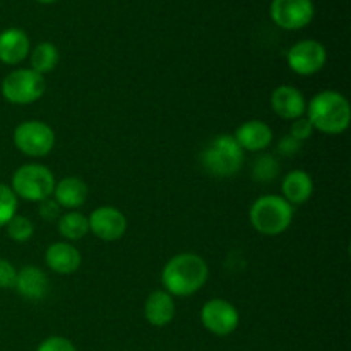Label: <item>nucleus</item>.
I'll use <instances>...</instances> for the list:
<instances>
[{
    "mask_svg": "<svg viewBox=\"0 0 351 351\" xmlns=\"http://www.w3.org/2000/svg\"><path fill=\"white\" fill-rule=\"evenodd\" d=\"M53 201L60 206L62 209L69 211H77V208L86 204L89 195L88 184L79 177H65L55 184L53 189Z\"/></svg>",
    "mask_w": 351,
    "mask_h": 351,
    "instance_id": "obj_17",
    "label": "nucleus"
},
{
    "mask_svg": "<svg viewBox=\"0 0 351 351\" xmlns=\"http://www.w3.org/2000/svg\"><path fill=\"white\" fill-rule=\"evenodd\" d=\"M38 204H40L38 206V213H40V216L45 221H53V219L60 218L62 208L51 197L45 199V201L38 202Z\"/></svg>",
    "mask_w": 351,
    "mask_h": 351,
    "instance_id": "obj_28",
    "label": "nucleus"
},
{
    "mask_svg": "<svg viewBox=\"0 0 351 351\" xmlns=\"http://www.w3.org/2000/svg\"><path fill=\"white\" fill-rule=\"evenodd\" d=\"M58 233L65 240H81L89 233L88 216L79 211H69L58 218Z\"/></svg>",
    "mask_w": 351,
    "mask_h": 351,
    "instance_id": "obj_21",
    "label": "nucleus"
},
{
    "mask_svg": "<svg viewBox=\"0 0 351 351\" xmlns=\"http://www.w3.org/2000/svg\"><path fill=\"white\" fill-rule=\"evenodd\" d=\"M328 50L317 40H302L291 45L287 53V64L297 75H314L324 69Z\"/></svg>",
    "mask_w": 351,
    "mask_h": 351,
    "instance_id": "obj_8",
    "label": "nucleus"
},
{
    "mask_svg": "<svg viewBox=\"0 0 351 351\" xmlns=\"http://www.w3.org/2000/svg\"><path fill=\"white\" fill-rule=\"evenodd\" d=\"M17 278V269L7 259H0V290L14 288Z\"/></svg>",
    "mask_w": 351,
    "mask_h": 351,
    "instance_id": "obj_27",
    "label": "nucleus"
},
{
    "mask_svg": "<svg viewBox=\"0 0 351 351\" xmlns=\"http://www.w3.org/2000/svg\"><path fill=\"white\" fill-rule=\"evenodd\" d=\"M312 134H314V127H312V123L308 122V119H305V117H300V119L291 122L290 134H288V136H291L295 141L304 144L305 141L311 139Z\"/></svg>",
    "mask_w": 351,
    "mask_h": 351,
    "instance_id": "obj_25",
    "label": "nucleus"
},
{
    "mask_svg": "<svg viewBox=\"0 0 351 351\" xmlns=\"http://www.w3.org/2000/svg\"><path fill=\"white\" fill-rule=\"evenodd\" d=\"M175 300L165 290H156L146 298L144 304V317L154 328H165L175 319Z\"/></svg>",
    "mask_w": 351,
    "mask_h": 351,
    "instance_id": "obj_19",
    "label": "nucleus"
},
{
    "mask_svg": "<svg viewBox=\"0 0 351 351\" xmlns=\"http://www.w3.org/2000/svg\"><path fill=\"white\" fill-rule=\"evenodd\" d=\"M233 137L243 153H263L273 143V129L263 120H247L237 127Z\"/></svg>",
    "mask_w": 351,
    "mask_h": 351,
    "instance_id": "obj_13",
    "label": "nucleus"
},
{
    "mask_svg": "<svg viewBox=\"0 0 351 351\" xmlns=\"http://www.w3.org/2000/svg\"><path fill=\"white\" fill-rule=\"evenodd\" d=\"M209 278L208 263L194 252H182L168 259L161 271V285L171 297L197 293Z\"/></svg>",
    "mask_w": 351,
    "mask_h": 351,
    "instance_id": "obj_1",
    "label": "nucleus"
},
{
    "mask_svg": "<svg viewBox=\"0 0 351 351\" xmlns=\"http://www.w3.org/2000/svg\"><path fill=\"white\" fill-rule=\"evenodd\" d=\"M3 228H5L7 237L17 243L27 242V240H29L34 233L33 221H31L27 216H23V215L14 216V218L10 219V221L7 223Z\"/></svg>",
    "mask_w": 351,
    "mask_h": 351,
    "instance_id": "obj_22",
    "label": "nucleus"
},
{
    "mask_svg": "<svg viewBox=\"0 0 351 351\" xmlns=\"http://www.w3.org/2000/svg\"><path fill=\"white\" fill-rule=\"evenodd\" d=\"M17 293L29 302L43 300L50 290L48 278L40 267L36 266H24L17 271L16 285H14Z\"/></svg>",
    "mask_w": 351,
    "mask_h": 351,
    "instance_id": "obj_16",
    "label": "nucleus"
},
{
    "mask_svg": "<svg viewBox=\"0 0 351 351\" xmlns=\"http://www.w3.org/2000/svg\"><path fill=\"white\" fill-rule=\"evenodd\" d=\"M14 146L31 158H43L51 153L55 146V132L41 120H26L14 129Z\"/></svg>",
    "mask_w": 351,
    "mask_h": 351,
    "instance_id": "obj_7",
    "label": "nucleus"
},
{
    "mask_svg": "<svg viewBox=\"0 0 351 351\" xmlns=\"http://www.w3.org/2000/svg\"><path fill=\"white\" fill-rule=\"evenodd\" d=\"M57 180L53 171L40 163H26L17 168L10 180V189L17 199L41 202L51 197Z\"/></svg>",
    "mask_w": 351,
    "mask_h": 351,
    "instance_id": "obj_5",
    "label": "nucleus"
},
{
    "mask_svg": "<svg viewBox=\"0 0 351 351\" xmlns=\"http://www.w3.org/2000/svg\"><path fill=\"white\" fill-rule=\"evenodd\" d=\"M89 232L103 242H115L122 239L127 232V218L120 209L113 206L96 208L88 216Z\"/></svg>",
    "mask_w": 351,
    "mask_h": 351,
    "instance_id": "obj_11",
    "label": "nucleus"
},
{
    "mask_svg": "<svg viewBox=\"0 0 351 351\" xmlns=\"http://www.w3.org/2000/svg\"><path fill=\"white\" fill-rule=\"evenodd\" d=\"M36 351H77V348L71 339L64 338V336H50L40 343Z\"/></svg>",
    "mask_w": 351,
    "mask_h": 351,
    "instance_id": "obj_26",
    "label": "nucleus"
},
{
    "mask_svg": "<svg viewBox=\"0 0 351 351\" xmlns=\"http://www.w3.org/2000/svg\"><path fill=\"white\" fill-rule=\"evenodd\" d=\"M252 175L257 182H273L280 175V163L273 154H261L254 163Z\"/></svg>",
    "mask_w": 351,
    "mask_h": 351,
    "instance_id": "obj_23",
    "label": "nucleus"
},
{
    "mask_svg": "<svg viewBox=\"0 0 351 351\" xmlns=\"http://www.w3.org/2000/svg\"><path fill=\"white\" fill-rule=\"evenodd\" d=\"M273 23L287 31L304 29L312 23L315 7L312 0H273L269 7Z\"/></svg>",
    "mask_w": 351,
    "mask_h": 351,
    "instance_id": "obj_9",
    "label": "nucleus"
},
{
    "mask_svg": "<svg viewBox=\"0 0 351 351\" xmlns=\"http://www.w3.org/2000/svg\"><path fill=\"white\" fill-rule=\"evenodd\" d=\"M17 215V197L12 189L0 184V228L7 225Z\"/></svg>",
    "mask_w": 351,
    "mask_h": 351,
    "instance_id": "obj_24",
    "label": "nucleus"
},
{
    "mask_svg": "<svg viewBox=\"0 0 351 351\" xmlns=\"http://www.w3.org/2000/svg\"><path fill=\"white\" fill-rule=\"evenodd\" d=\"M36 2H40V3H55V2H58V0H36Z\"/></svg>",
    "mask_w": 351,
    "mask_h": 351,
    "instance_id": "obj_30",
    "label": "nucleus"
},
{
    "mask_svg": "<svg viewBox=\"0 0 351 351\" xmlns=\"http://www.w3.org/2000/svg\"><path fill=\"white\" fill-rule=\"evenodd\" d=\"M245 153L230 134H218L201 151V163L209 175L230 178L242 168Z\"/></svg>",
    "mask_w": 351,
    "mask_h": 351,
    "instance_id": "obj_4",
    "label": "nucleus"
},
{
    "mask_svg": "<svg viewBox=\"0 0 351 351\" xmlns=\"http://www.w3.org/2000/svg\"><path fill=\"white\" fill-rule=\"evenodd\" d=\"M305 113L314 130L326 136H341L348 130L351 122L350 101L345 95L332 89L317 93L307 103Z\"/></svg>",
    "mask_w": 351,
    "mask_h": 351,
    "instance_id": "obj_2",
    "label": "nucleus"
},
{
    "mask_svg": "<svg viewBox=\"0 0 351 351\" xmlns=\"http://www.w3.org/2000/svg\"><path fill=\"white\" fill-rule=\"evenodd\" d=\"M29 60L31 69L34 72H38V74L45 75L48 72L55 71V67L58 65V60H60V53H58V48L53 43H50V41H41V43H38L29 51Z\"/></svg>",
    "mask_w": 351,
    "mask_h": 351,
    "instance_id": "obj_20",
    "label": "nucleus"
},
{
    "mask_svg": "<svg viewBox=\"0 0 351 351\" xmlns=\"http://www.w3.org/2000/svg\"><path fill=\"white\" fill-rule=\"evenodd\" d=\"M201 322L215 336H228L237 331L240 324V314L233 304L225 298H211L201 308Z\"/></svg>",
    "mask_w": 351,
    "mask_h": 351,
    "instance_id": "obj_10",
    "label": "nucleus"
},
{
    "mask_svg": "<svg viewBox=\"0 0 351 351\" xmlns=\"http://www.w3.org/2000/svg\"><path fill=\"white\" fill-rule=\"evenodd\" d=\"M47 91L45 75L33 69H16L2 81V96L12 105H31L38 101Z\"/></svg>",
    "mask_w": 351,
    "mask_h": 351,
    "instance_id": "obj_6",
    "label": "nucleus"
},
{
    "mask_svg": "<svg viewBox=\"0 0 351 351\" xmlns=\"http://www.w3.org/2000/svg\"><path fill=\"white\" fill-rule=\"evenodd\" d=\"M302 149V143L295 141L291 136H285L283 139L278 143V153L283 154V156H293L298 151Z\"/></svg>",
    "mask_w": 351,
    "mask_h": 351,
    "instance_id": "obj_29",
    "label": "nucleus"
},
{
    "mask_svg": "<svg viewBox=\"0 0 351 351\" xmlns=\"http://www.w3.org/2000/svg\"><path fill=\"white\" fill-rule=\"evenodd\" d=\"M281 197L295 206H302L312 197L314 194V180H312L311 173L305 170H291L290 173L285 175L283 184H281Z\"/></svg>",
    "mask_w": 351,
    "mask_h": 351,
    "instance_id": "obj_18",
    "label": "nucleus"
},
{
    "mask_svg": "<svg viewBox=\"0 0 351 351\" xmlns=\"http://www.w3.org/2000/svg\"><path fill=\"white\" fill-rule=\"evenodd\" d=\"M31 51L29 36L19 27H7L0 33V62L5 65H19Z\"/></svg>",
    "mask_w": 351,
    "mask_h": 351,
    "instance_id": "obj_14",
    "label": "nucleus"
},
{
    "mask_svg": "<svg viewBox=\"0 0 351 351\" xmlns=\"http://www.w3.org/2000/svg\"><path fill=\"white\" fill-rule=\"evenodd\" d=\"M271 108L280 119L285 120H297L305 115L307 110V99L304 93L295 86H278L271 95Z\"/></svg>",
    "mask_w": 351,
    "mask_h": 351,
    "instance_id": "obj_12",
    "label": "nucleus"
},
{
    "mask_svg": "<svg viewBox=\"0 0 351 351\" xmlns=\"http://www.w3.org/2000/svg\"><path fill=\"white\" fill-rule=\"evenodd\" d=\"M249 221L259 235L278 237L293 223V206L288 204L281 195H261L250 206Z\"/></svg>",
    "mask_w": 351,
    "mask_h": 351,
    "instance_id": "obj_3",
    "label": "nucleus"
},
{
    "mask_svg": "<svg viewBox=\"0 0 351 351\" xmlns=\"http://www.w3.org/2000/svg\"><path fill=\"white\" fill-rule=\"evenodd\" d=\"M81 252L67 242H55L45 250V263L53 273L69 276L81 267Z\"/></svg>",
    "mask_w": 351,
    "mask_h": 351,
    "instance_id": "obj_15",
    "label": "nucleus"
}]
</instances>
